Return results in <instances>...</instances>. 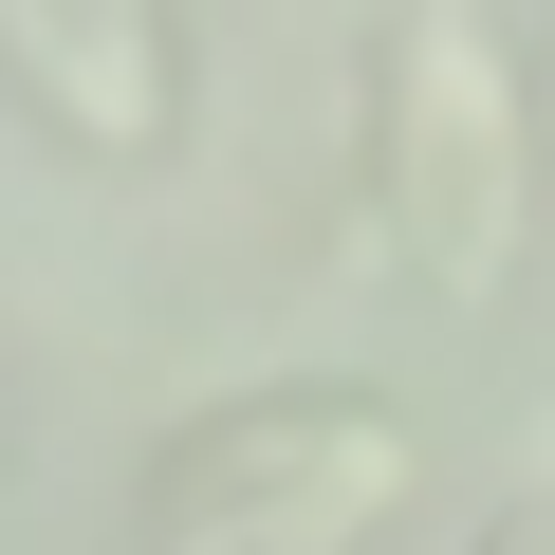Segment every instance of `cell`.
I'll list each match as a JSON object with an SVG mask.
<instances>
[{
    "label": "cell",
    "mask_w": 555,
    "mask_h": 555,
    "mask_svg": "<svg viewBox=\"0 0 555 555\" xmlns=\"http://www.w3.org/2000/svg\"><path fill=\"white\" fill-rule=\"evenodd\" d=\"M537 167H555V112H537V56L500 38V0H389L352 38V185L426 297H518Z\"/></svg>",
    "instance_id": "1"
},
{
    "label": "cell",
    "mask_w": 555,
    "mask_h": 555,
    "mask_svg": "<svg viewBox=\"0 0 555 555\" xmlns=\"http://www.w3.org/2000/svg\"><path fill=\"white\" fill-rule=\"evenodd\" d=\"M0 93L93 185H149V167H185L204 38H185V0H0Z\"/></svg>",
    "instance_id": "3"
},
{
    "label": "cell",
    "mask_w": 555,
    "mask_h": 555,
    "mask_svg": "<svg viewBox=\"0 0 555 555\" xmlns=\"http://www.w3.org/2000/svg\"><path fill=\"white\" fill-rule=\"evenodd\" d=\"M537 112H555V0H537Z\"/></svg>",
    "instance_id": "5"
},
{
    "label": "cell",
    "mask_w": 555,
    "mask_h": 555,
    "mask_svg": "<svg viewBox=\"0 0 555 555\" xmlns=\"http://www.w3.org/2000/svg\"><path fill=\"white\" fill-rule=\"evenodd\" d=\"M408 500H426V426L371 371L222 389V408L149 426V463H130V537L149 555H389Z\"/></svg>",
    "instance_id": "2"
},
{
    "label": "cell",
    "mask_w": 555,
    "mask_h": 555,
    "mask_svg": "<svg viewBox=\"0 0 555 555\" xmlns=\"http://www.w3.org/2000/svg\"><path fill=\"white\" fill-rule=\"evenodd\" d=\"M463 555H555V481H518V500H500V518H481Z\"/></svg>",
    "instance_id": "4"
}]
</instances>
